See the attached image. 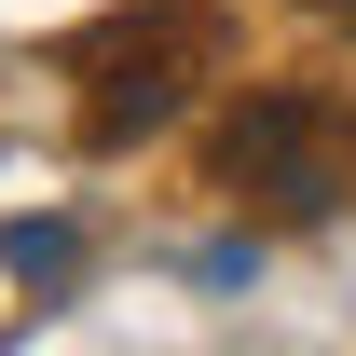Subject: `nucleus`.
I'll return each instance as SVG.
<instances>
[{
	"label": "nucleus",
	"instance_id": "nucleus-1",
	"mask_svg": "<svg viewBox=\"0 0 356 356\" xmlns=\"http://www.w3.org/2000/svg\"><path fill=\"white\" fill-rule=\"evenodd\" d=\"M220 192H247V206H274V220H329L356 192V124L329 83H261L247 110L220 124Z\"/></svg>",
	"mask_w": 356,
	"mask_h": 356
},
{
	"label": "nucleus",
	"instance_id": "nucleus-2",
	"mask_svg": "<svg viewBox=\"0 0 356 356\" xmlns=\"http://www.w3.org/2000/svg\"><path fill=\"white\" fill-rule=\"evenodd\" d=\"M220 69V28L192 14V0H151V14H110L83 42V137L96 151H124V137H151V124H178V96Z\"/></svg>",
	"mask_w": 356,
	"mask_h": 356
},
{
	"label": "nucleus",
	"instance_id": "nucleus-3",
	"mask_svg": "<svg viewBox=\"0 0 356 356\" xmlns=\"http://www.w3.org/2000/svg\"><path fill=\"white\" fill-rule=\"evenodd\" d=\"M302 14H356V0H302Z\"/></svg>",
	"mask_w": 356,
	"mask_h": 356
}]
</instances>
